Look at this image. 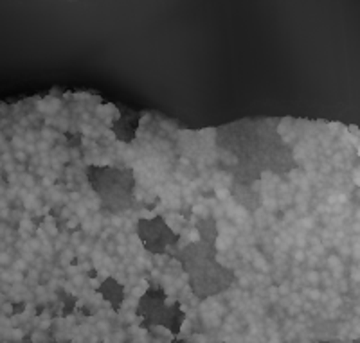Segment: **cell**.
<instances>
[{
  "label": "cell",
  "mask_w": 360,
  "mask_h": 343,
  "mask_svg": "<svg viewBox=\"0 0 360 343\" xmlns=\"http://www.w3.org/2000/svg\"><path fill=\"white\" fill-rule=\"evenodd\" d=\"M86 178L108 213H124L134 203L135 178L130 169L90 166Z\"/></svg>",
  "instance_id": "7a4b0ae2"
},
{
  "label": "cell",
  "mask_w": 360,
  "mask_h": 343,
  "mask_svg": "<svg viewBox=\"0 0 360 343\" xmlns=\"http://www.w3.org/2000/svg\"><path fill=\"white\" fill-rule=\"evenodd\" d=\"M137 236L143 243L144 250L155 255L169 253L179 245V234L173 232L162 216L141 217L137 221Z\"/></svg>",
  "instance_id": "277c9868"
},
{
  "label": "cell",
  "mask_w": 360,
  "mask_h": 343,
  "mask_svg": "<svg viewBox=\"0 0 360 343\" xmlns=\"http://www.w3.org/2000/svg\"><path fill=\"white\" fill-rule=\"evenodd\" d=\"M99 293L103 295V298H105L107 302L112 304L114 311L121 309V306H123L124 302V290L115 278L108 277L107 281L103 282L101 288H99Z\"/></svg>",
  "instance_id": "8992f818"
},
{
  "label": "cell",
  "mask_w": 360,
  "mask_h": 343,
  "mask_svg": "<svg viewBox=\"0 0 360 343\" xmlns=\"http://www.w3.org/2000/svg\"><path fill=\"white\" fill-rule=\"evenodd\" d=\"M137 316L141 318V327H164L176 335L184 323L186 315L180 309L176 300H169L168 295L160 288H150L139 300Z\"/></svg>",
  "instance_id": "3957f363"
},
{
  "label": "cell",
  "mask_w": 360,
  "mask_h": 343,
  "mask_svg": "<svg viewBox=\"0 0 360 343\" xmlns=\"http://www.w3.org/2000/svg\"><path fill=\"white\" fill-rule=\"evenodd\" d=\"M197 229L200 232V239L205 243H213L217 245L218 239V230H217V221L213 217H205L197 223Z\"/></svg>",
  "instance_id": "52a82bcc"
},
{
  "label": "cell",
  "mask_w": 360,
  "mask_h": 343,
  "mask_svg": "<svg viewBox=\"0 0 360 343\" xmlns=\"http://www.w3.org/2000/svg\"><path fill=\"white\" fill-rule=\"evenodd\" d=\"M218 250L213 243H195L179 253V261L189 277V286L198 298L221 293L233 284V271L218 261Z\"/></svg>",
  "instance_id": "6da1fadb"
},
{
  "label": "cell",
  "mask_w": 360,
  "mask_h": 343,
  "mask_svg": "<svg viewBox=\"0 0 360 343\" xmlns=\"http://www.w3.org/2000/svg\"><path fill=\"white\" fill-rule=\"evenodd\" d=\"M137 124H139V115L134 114V112H124L123 115H119V119L114 123L112 130H114L115 137L119 140L130 142L135 135Z\"/></svg>",
  "instance_id": "5b68a950"
}]
</instances>
